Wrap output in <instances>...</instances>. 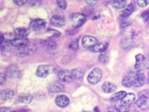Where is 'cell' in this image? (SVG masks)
Here are the masks:
<instances>
[{"label":"cell","instance_id":"cell-15","mask_svg":"<svg viewBox=\"0 0 149 112\" xmlns=\"http://www.w3.org/2000/svg\"><path fill=\"white\" fill-rule=\"evenodd\" d=\"M64 85L60 82H54L51 84L49 87V91L51 93H60L64 90Z\"/></svg>","mask_w":149,"mask_h":112},{"label":"cell","instance_id":"cell-29","mask_svg":"<svg viewBox=\"0 0 149 112\" xmlns=\"http://www.w3.org/2000/svg\"><path fill=\"white\" fill-rule=\"evenodd\" d=\"M44 45L47 47L49 48V49H54V48L56 47L57 44L54 41L51 40V39H48V40H46L44 42Z\"/></svg>","mask_w":149,"mask_h":112},{"label":"cell","instance_id":"cell-13","mask_svg":"<svg viewBox=\"0 0 149 112\" xmlns=\"http://www.w3.org/2000/svg\"><path fill=\"white\" fill-rule=\"evenodd\" d=\"M102 88L105 93H112L116 90L117 86L113 83L107 81L104 83L102 86Z\"/></svg>","mask_w":149,"mask_h":112},{"label":"cell","instance_id":"cell-14","mask_svg":"<svg viewBox=\"0 0 149 112\" xmlns=\"http://www.w3.org/2000/svg\"><path fill=\"white\" fill-rule=\"evenodd\" d=\"M135 101V95L133 93H127L123 99L121 100L120 104L125 107H129Z\"/></svg>","mask_w":149,"mask_h":112},{"label":"cell","instance_id":"cell-19","mask_svg":"<svg viewBox=\"0 0 149 112\" xmlns=\"http://www.w3.org/2000/svg\"><path fill=\"white\" fill-rule=\"evenodd\" d=\"M108 44H96L93 48H92V51L93 52H103V51H107L108 48Z\"/></svg>","mask_w":149,"mask_h":112},{"label":"cell","instance_id":"cell-20","mask_svg":"<svg viewBox=\"0 0 149 112\" xmlns=\"http://www.w3.org/2000/svg\"><path fill=\"white\" fill-rule=\"evenodd\" d=\"M19 73L18 67L15 65H11V66H9L6 70V74H7L8 77H16Z\"/></svg>","mask_w":149,"mask_h":112},{"label":"cell","instance_id":"cell-16","mask_svg":"<svg viewBox=\"0 0 149 112\" xmlns=\"http://www.w3.org/2000/svg\"><path fill=\"white\" fill-rule=\"evenodd\" d=\"M15 35L18 38H26L29 34V30L25 27H19L15 29Z\"/></svg>","mask_w":149,"mask_h":112},{"label":"cell","instance_id":"cell-4","mask_svg":"<svg viewBox=\"0 0 149 112\" xmlns=\"http://www.w3.org/2000/svg\"><path fill=\"white\" fill-rule=\"evenodd\" d=\"M53 67L51 65H41L38 67L36 75L40 78H46L53 72Z\"/></svg>","mask_w":149,"mask_h":112},{"label":"cell","instance_id":"cell-23","mask_svg":"<svg viewBox=\"0 0 149 112\" xmlns=\"http://www.w3.org/2000/svg\"><path fill=\"white\" fill-rule=\"evenodd\" d=\"M111 4L112 5V6H113L114 8H116L120 9V8H123L125 7L126 4H127V1H123V0H120V1H112L111 2Z\"/></svg>","mask_w":149,"mask_h":112},{"label":"cell","instance_id":"cell-10","mask_svg":"<svg viewBox=\"0 0 149 112\" xmlns=\"http://www.w3.org/2000/svg\"><path fill=\"white\" fill-rule=\"evenodd\" d=\"M69 98L65 95H58L55 99V103L58 105L59 107L65 108L69 104Z\"/></svg>","mask_w":149,"mask_h":112},{"label":"cell","instance_id":"cell-34","mask_svg":"<svg viewBox=\"0 0 149 112\" xmlns=\"http://www.w3.org/2000/svg\"><path fill=\"white\" fill-rule=\"evenodd\" d=\"M141 18L143 19V21L147 22L149 19V12L148 11H145L143 12L141 14Z\"/></svg>","mask_w":149,"mask_h":112},{"label":"cell","instance_id":"cell-2","mask_svg":"<svg viewBox=\"0 0 149 112\" xmlns=\"http://www.w3.org/2000/svg\"><path fill=\"white\" fill-rule=\"evenodd\" d=\"M102 71L100 68H95L90 72L88 76V81L92 85H95L101 81L102 78Z\"/></svg>","mask_w":149,"mask_h":112},{"label":"cell","instance_id":"cell-40","mask_svg":"<svg viewBox=\"0 0 149 112\" xmlns=\"http://www.w3.org/2000/svg\"><path fill=\"white\" fill-rule=\"evenodd\" d=\"M108 112H115V111H108Z\"/></svg>","mask_w":149,"mask_h":112},{"label":"cell","instance_id":"cell-37","mask_svg":"<svg viewBox=\"0 0 149 112\" xmlns=\"http://www.w3.org/2000/svg\"><path fill=\"white\" fill-rule=\"evenodd\" d=\"M6 74H5L4 73H1V86L4 85V83L6 82Z\"/></svg>","mask_w":149,"mask_h":112},{"label":"cell","instance_id":"cell-31","mask_svg":"<svg viewBox=\"0 0 149 112\" xmlns=\"http://www.w3.org/2000/svg\"><path fill=\"white\" fill-rule=\"evenodd\" d=\"M57 4H58V6H59V8H60V9L64 10V9H65L66 8H67V1H63V0L57 1Z\"/></svg>","mask_w":149,"mask_h":112},{"label":"cell","instance_id":"cell-27","mask_svg":"<svg viewBox=\"0 0 149 112\" xmlns=\"http://www.w3.org/2000/svg\"><path fill=\"white\" fill-rule=\"evenodd\" d=\"M79 47V41L78 39H74L69 45V48L72 51H77Z\"/></svg>","mask_w":149,"mask_h":112},{"label":"cell","instance_id":"cell-32","mask_svg":"<svg viewBox=\"0 0 149 112\" xmlns=\"http://www.w3.org/2000/svg\"><path fill=\"white\" fill-rule=\"evenodd\" d=\"M122 46L124 49H130V46H132V44L130 43V41L129 39H125L122 41Z\"/></svg>","mask_w":149,"mask_h":112},{"label":"cell","instance_id":"cell-24","mask_svg":"<svg viewBox=\"0 0 149 112\" xmlns=\"http://www.w3.org/2000/svg\"><path fill=\"white\" fill-rule=\"evenodd\" d=\"M109 52L108 51H103L100 53V56H99V61L101 63H106L109 60Z\"/></svg>","mask_w":149,"mask_h":112},{"label":"cell","instance_id":"cell-6","mask_svg":"<svg viewBox=\"0 0 149 112\" xmlns=\"http://www.w3.org/2000/svg\"><path fill=\"white\" fill-rule=\"evenodd\" d=\"M146 82V77L143 72L139 70L134 74L133 77V86L134 87H141L144 85Z\"/></svg>","mask_w":149,"mask_h":112},{"label":"cell","instance_id":"cell-22","mask_svg":"<svg viewBox=\"0 0 149 112\" xmlns=\"http://www.w3.org/2000/svg\"><path fill=\"white\" fill-rule=\"evenodd\" d=\"M126 95H127V93L125 91H119V92L116 93L112 96L111 98V100L112 102H117L119 100H122L123 98L125 97Z\"/></svg>","mask_w":149,"mask_h":112},{"label":"cell","instance_id":"cell-17","mask_svg":"<svg viewBox=\"0 0 149 112\" xmlns=\"http://www.w3.org/2000/svg\"><path fill=\"white\" fill-rule=\"evenodd\" d=\"M135 7L132 4H129L128 6L124 9V11L121 13V17L123 18H127V17H129L133 12L134 11Z\"/></svg>","mask_w":149,"mask_h":112},{"label":"cell","instance_id":"cell-28","mask_svg":"<svg viewBox=\"0 0 149 112\" xmlns=\"http://www.w3.org/2000/svg\"><path fill=\"white\" fill-rule=\"evenodd\" d=\"M135 60H136L135 67H136V68H138V67L141 65V64L143 63V60H144V57H143V55L138 54L136 55V57H135Z\"/></svg>","mask_w":149,"mask_h":112},{"label":"cell","instance_id":"cell-30","mask_svg":"<svg viewBox=\"0 0 149 112\" xmlns=\"http://www.w3.org/2000/svg\"><path fill=\"white\" fill-rule=\"evenodd\" d=\"M48 34H50V37L51 38H58L60 36V32L54 30H48Z\"/></svg>","mask_w":149,"mask_h":112},{"label":"cell","instance_id":"cell-35","mask_svg":"<svg viewBox=\"0 0 149 112\" xmlns=\"http://www.w3.org/2000/svg\"><path fill=\"white\" fill-rule=\"evenodd\" d=\"M13 2H14L15 4L18 5L19 6H21L25 4L27 2V1H26V0H18V1H14Z\"/></svg>","mask_w":149,"mask_h":112},{"label":"cell","instance_id":"cell-38","mask_svg":"<svg viewBox=\"0 0 149 112\" xmlns=\"http://www.w3.org/2000/svg\"><path fill=\"white\" fill-rule=\"evenodd\" d=\"M0 112H11V110L7 107H1Z\"/></svg>","mask_w":149,"mask_h":112},{"label":"cell","instance_id":"cell-36","mask_svg":"<svg viewBox=\"0 0 149 112\" xmlns=\"http://www.w3.org/2000/svg\"><path fill=\"white\" fill-rule=\"evenodd\" d=\"M149 93L148 92L147 90H143V91H141V93H139V97H148Z\"/></svg>","mask_w":149,"mask_h":112},{"label":"cell","instance_id":"cell-21","mask_svg":"<svg viewBox=\"0 0 149 112\" xmlns=\"http://www.w3.org/2000/svg\"><path fill=\"white\" fill-rule=\"evenodd\" d=\"M133 77L134 75H127L125 76L122 80V83L125 87H131L133 85Z\"/></svg>","mask_w":149,"mask_h":112},{"label":"cell","instance_id":"cell-5","mask_svg":"<svg viewBox=\"0 0 149 112\" xmlns=\"http://www.w3.org/2000/svg\"><path fill=\"white\" fill-rule=\"evenodd\" d=\"M58 77L62 82L69 83L75 80L72 70H61L58 72Z\"/></svg>","mask_w":149,"mask_h":112},{"label":"cell","instance_id":"cell-25","mask_svg":"<svg viewBox=\"0 0 149 112\" xmlns=\"http://www.w3.org/2000/svg\"><path fill=\"white\" fill-rule=\"evenodd\" d=\"M32 100V96L30 95H21L19 98V101L22 103H25V104H28L30 103L31 101Z\"/></svg>","mask_w":149,"mask_h":112},{"label":"cell","instance_id":"cell-11","mask_svg":"<svg viewBox=\"0 0 149 112\" xmlns=\"http://www.w3.org/2000/svg\"><path fill=\"white\" fill-rule=\"evenodd\" d=\"M136 105L141 110H147L149 109V98L148 97H139L136 101Z\"/></svg>","mask_w":149,"mask_h":112},{"label":"cell","instance_id":"cell-18","mask_svg":"<svg viewBox=\"0 0 149 112\" xmlns=\"http://www.w3.org/2000/svg\"><path fill=\"white\" fill-rule=\"evenodd\" d=\"M14 92L11 90H7L1 91V99L2 101H6L11 99L14 96Z\"/></svg>","mask_w":149,"mask_h":112},{"label":"cell","instance_id":"cell-33","mask_svg":"<svg viewBox=\"0 0 149 112\" xmlns=\"http://www.w3.org/2000/svg\"><path fill=\"white\" fill-rule=\"evenodd\" d=\"M136 4H137L140 7H144L149 4L148 0H138L136 1Z\"/></svg>","mask_w":149,"mask_h":112},{"label":"cell","instance_id":"cell-3","mask_svg":"<svg viewBox=\"0 0 149 112\" xmlns=\"http://www.w3.org/2000/svg\"><path fill=\"white\" fill-rule=\"evenodd\" d=\"M70 20L73 27L75 28H79L85 23L86 20V16L82 13H73L70 16Z\"/></svg>","mask_w":149,"mask_h":112},{"label":"cell","instance_id":"cell-8","mask_svg":"<svg viewBox=\"0 0 149 112\" xmlns=\"http://www.w3.org/2000/svg\"><path fill=\"white\" fill-rule=\"evenodd\" d=\"M46 25V22L42 19H35L30 22V28L33 30L38 31L43 30Z\"/></svg>","mask_w":149,"mask_h":112},{"label":"cell","instance_id":"cell-12","mask_svg":"<svg viewBox=\"0 0 149 112\" xmlns=\"http://www.w3.org/2000/svg\"><path fill=\"white\" fill-rule=\"evenodd\" d=\"M51 22L52 25L55 27H63L65 25V20L60 15H53L51 19Z\"/></svg>","mask_w":149,"mask_h":112},{"label":"cell","instance_id":"cell-1","mask_svg":"<svg viewBox=\"0 0 149 112\" xmlns=\"http://www.w3.org/2000/svg\"><path fill=\"white\" fill-rule=\"evenodd\" d=\"M36 50H37V46H36V45L29 42V44L25 45L23 47L18 49V52H17V55L20 57L30 56V55L35 53Z\"/></svg>","mask_w":149,"mask_h":112},{"label":"cell","instance_id":"cell-39","mask_svg":"<svg viewBox=\"0 0 149 112\" xmlns=\"http://www.w3.org/2000/svg\"><path fill=\"white\" fill-rule=\"evenodd\" d=\"M148 68H149V56H148Z\"/></svg>","mask_w":149,"mask_h":112},{"label":"cell","instance_id":"cell-26","mask_svg":"<svg viewBox=\"0 0 149 112\" xmlns=\"http://www.w3.org/2000/svg\"><path fill=\"white\" fill-rule=\"evenodd\" d=\"M72 72L74 77H75V79H82L84 75V70H82L81 69H74V70H72Z\"/></svg>","mask_w":149,"mask_h":112},{"label":"cell","instance_id":"cell-9","mask_svg":"<svg viewBox=\"0 0 149 112\" xmlns=\"http://www.w3.org/2000/svg\"><path fill=\"white\" fill-rule=\"evenodd\" d=\"M29 40L27 38H14L13 39H12L11 41H10V44L13 47H17L18 49L20 48L23 47L25 45L29 44Z\"/></svg>","mask_w":149,"mask_h":112},{"label":"cell","instance_id":"cell-7","mask_svg":"<svg viewBox=\"0 0 149 112\" xmlns=\"http://www.w3.org/2000/svg\"><path fill=\"white\" fill-rule=\"evenodd\" d=\"M97 44V39L92 36H86L82 40L83 46L86 49H92Z\"/></svg>","mask_w":149,"mask_h":112}]
</instances>
